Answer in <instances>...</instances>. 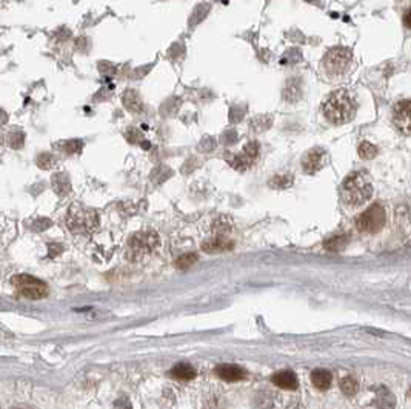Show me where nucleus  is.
I'll return each mask as SVG.
<instances>
[{
  "mask_svg": "<svg viewBox=\"0 0 411 409\" xmlns=\"http://www.w3.org/2000/svg\"><path fill=\"white\" fill-rule=\"evenodd\" d=\"M302 165H304V169H305L307 174H314V172H317V171L322 169L323 165H325V151H323V149H319V148L308 151L307 155L304 157Z\"/></svg>",
  "mask_w": 411,
  "mask_h": 409,
  "instance_id": "obj_9",
  "label": "nucleus"
},
{
  "mask_svg": "<svg viewBox=\"0 0 411 409\" xmlns=\"http://www.w3.org/2000/svg\"><path fill=\"white\" fill-rule=\"evenodd\" d=\"M403 25L411 30V8L403 14Z\"/></svg>",
  "mask_w": 411,
  "mask_h": 409,
  "instance_id": "obj_27",
  "label": "nucleus"
},
{
  "mask_svg": "<svg viewBox=\"0 0 411 409\" xmlns=\"http://www.w3.org/2000/svg\"><path fill=\"white\" fill-rule=\"evenodd\" d=\"M216 372L221 378L225 381H239L245 378V371L239 368L237 365H219L216 368Z\"/></svg>",
  "mask_w": 411,
  "mask_h": 409,
  "instance_id": "obj_11",
  "label": "nucleus"
},
{
  "mask_svg": "<svg viewBox=\"0 0 411 409\" xmlns=\"http://www.w3.org/2000/svg\"><path fill=\"white\" fill-rule=\"evenodd\" d=\"M393 122L399 132L405 135L411 134V100H402L394 106Z\"/></svg>",
  "mask_w": 411,
  "mask_h": 409,
  "instance_id": "obj_8",
  "label": "nucleus"
},
{
  "mask_svg": "<svg viewBox=\"0 0 411 409\" xmlns=\"http://www.w3.org/2000/svg\"><path fill=\"white\" fill-rule=\"evenodd\" d=\"M340 388H342V392L345 395H354L359 389V384L353 377H345L340 383Z\"/></svg>",
  "mask_w": 411,
  "mask_h": 409,
  "instance_id": "obj_21",
  "label": "nucleus"
},
{
  "mask_svg": "<svg viewBox=\"0 0 411 409\" xmlns=\"http://www.w3.org/2000/svg\"><path fill=\"white\" fill-rule=\"evenodd\" d=\"M197 260H199V256L194 254V253L183 254V256H180V257L176 260V266H177L179 269H186V268L192 266Z\"/></svg>",
  "mask_w": 411,
  "mask_h": 409,
  "instance_id": "obj_19",
  "label": "nucleus"
},
{
  "mask_svg": "<svg viewBox=\"0 0 411 409\" xmlns=\"http://www.w3.org/2000/svg\"><path fill=\"white\" fill-rule=\"evenodd\" d=\"M210 11H211V7H210L208 4H200V5H197V7L192 10L191 16H189V20H188L189 27H191V28L197 27L202 20H205V17L208 16Z\"/></svg>",
  "mask_w": 411,
  "mask_h": 409,
  "instance_id": "obj_14",
  "label": "nucleus"
},
{
  "mask_svg": "<svg viewBox=\"0 0 411 409\" xmlns=\"http://www.w3.org/2000/svg\"><path fill=\"white\" fill-rule=\"evenodd\" d=\"M383 225H385V210L379 203L371 204L357 219V230L366 234L379 233L383 228Z\"/></svg>",
  "mask_w": 411,
  "mask_h": 409,
  "instance_id": "obj_6",
  "label": "nucleus"
},
{
  "mask_svg": "<svg viewBox=\"0 0 411 409\" xmlns=\"http://www.w3.org/2000/svg\"><path fill=\"white\" fill-rule=\"evenodd\" d=\"M122 100H123V105H125L129 111H133V112H139V111H142V108H143L139 94H137L136 91H133V89H128V91L123 94V99H122Z\"/></svg>",
  "mask_w": 411,
  "mask_h": 409,
  "instance_id": "obj_15",
  "label": "nucleus"
},
{
  "mask_svg": "<svg viewBox=\"0 0 411 409\" xmlns=\"http://www.w3.org/2000/svg\"><path fill=\"white\" fill-rule=\"evenodd\" d=\"M376 154H377V148L373 143H370V142H362L360 143V146H359V155L362 158L370 160V158H374Z\"/></svg>",
  "mask_w": 411,
  "mask_h": 409,
  "instance_id": "obj_20",
  "label": "nucleus"
},
{
  "mask_svg": "<svg viewBox=\"0 0 411 409\" xmlns=\"http://www.w3.org/2000/svg\"><path fill=\"white\" fill-rule=\"evenodd\" d=\"M356 100L347 89L331 93L323 102V116L333 125H343L356 116Z\"/></svg>",
  "mask_w": 411,
  "mask_h": 409,
  "instance_id": "obj_1",
  "label": "nucleus"
},
{
  "mask_svg": "<svg viewBox=\"0 0 411 409\" xmlns=\"http://www.w3.org/2000/svg\"><path fill=\"white\" fill-rule=\"evenodd\" d=\"M273 383L282 389H296L297 388V377L291 371H280L273 377Z\"/></svg>",
  "mask_w": 411,
  "mask_h": 409,
  "instance_id": "obj_12",
  "label": "nucleus"
},
{
  "mask_svg": "<svg viewBox=\"0 0 411 409\" xmlns=\"http://www.w3.org/2000/svg\"><path fill=\"white\" fill-rule=\"evenodd\" d=\"M311 381L317 389H328L333 381V377L325 369H316L311 372Z\"/></svg>",
  "mask_w": 411,
  "mask_h": 409,
  "instance_id": "obj_13",
  "label": "nucleus"
},
{
  "mask_svg": "<svg viewBox=\"0 0 411 409\" xmlns=\"http://www.w3.org/2000/svg\"><path fill=\"white\" fill-rule=\"evenodd\" d=\"M348 245V237L345 236H340V237H333L330 239L327 243H325V248L331 253H339V251H343Z\"/></svg>",
  "mask_w": 411,
  "mask_h": 409,
  "instance_id": "obj_18",
  "label": "nucleus"
},
{
  "mask_svg": "<svg viewBox=\"0 0 411 409\" xmlns=\"http://www.w3.org/2000/svg\"><path fill=\"white\" fill-rule=\"evenodd\" d=\"M24 140H25V135L22 132H14L10 135V145L13 148H20L24 145Z\"/></svg>",
  "mask_w": 411,
  "mask_h": 409,
  "instance_id": "obj_24",
  "label": "nucleus"
},
{
  "mask_svg": "<svg viewBox=\"0 0 411 409\" xmlns=\"http://www.w3.org/2000/svg\"><path fill=\"white\" fill-rule=\"evenodd\" d=\"M13 285L17 288V291L30 300H39L47 297L48 288L44 282L28 276V274H20L13 279Z\"/></svg>",
  "mask_w": 411,
  "mask_h": 409,
  "instance_id": "obj_7",
  "label": "nucleus"
},
{
  "mask_svg": "<svg viewBox=\"0 0 411 409\" xmlns=\"http://www.w3.org/2000/svg\"><path fill=\"white\" fill-rule=\"evenodd\" d=\"M291 181H293L291 175H277V177H274V178H273V181H271V186H274V188H279V189H284V188L290 186V185H291Z\"/></svg>",
  "mask_w": 411,
  "mask_h": 409,
  "instance_id": "obj_22",
  "label": "nucleus"
},
{
  "mask_svg": "<svg viewBox=\"0 0 411 409\" xmlns=\"http://www.w3.org/2000/svg\"><path fill=\"white\" fill-rule=\"evenodd\" d=\"M233 246H234L233 242L227 239L225 236H216V237L207 239L202 243V249L207 253H224V251H230Z\"/></svg>",
  "mask_w": 411,
  "mask_h": 409,
  "instance_id": "obj_10",
  "label": "nucleus"
},
{
  "mask_svg": "<svg viewBox=\"0 0 411 409\" xmlns=\"http://www.w3.org/2000/svg\"><path fill=\"white\" fill-rule=\"evenodd\" d=\"M53 188L56 189L57 194H68L70 189H71V185H70V180L65 174H56L54 178H53Z\"/></svg>",
  "mask_w": 411,
  "mask_h": 409,
  "instance_id": "obj_17",
  "label": "nucleus"
},
{
  "mask_svg": "<svg viewBox=\"0 0 411 409\" xmlns=\"http://www.w3.org/2000/svg\"><path fill=\"white\" fill-rule=\"evenodd\" d=\"M342 200L348 208H359L371 197L373 186L366 174L354 172L345 178L340 188Z\"/></svg>",
  "mask_w": 411,
  "mask_h": 409,
  "instance_id": "obj_2",
  "label": "nucleus"
},
{
  "mask_svg": "<svg viewBox=\"0 0 411 409\" xmlns=\"http://www.w3.org/2000/svg\"><path fill=\"white\" fill-rule=\"evenodd\" d=\"M159 245V236L153 230H142L131 236L126 246V257L129 260H140L151 254Z\"/></svg>",
  "mask_w": 411,
  "mask_h": 409,
  "instance_id": "obj_4",
  "label": "nucleus"
},
{
  "mask_svg": "<svg viewBox=\"0 0 411 409\" xmlns=\"http://www.w3.org/2000/svg\"><path fill=\"white\" fill-rule=\"evenodd\" d=\"M257 152H259V146H257V143H254V142L248 143V145L245 146V149H244V154H245L250 160L256 158Z\"/></svg>",
  "mask_w": 411,
  "mask_h": 409,
  "instance_id": "obj_23",
  "label": "nucleus"
},
{
  "mask_svg": "<svg viewBox=\"0 0 411 409\" xmlns=\"http://www.w3.org/2000/svg\"><path fill=\"white\" fill-rule=\"evenodd\" d=\"M353 54L348 48H331L322 59L320 70L330 80L342 79L351 66Z\"/></svg>",
  "mask_w": 411,
  "mask_h": 409,
  "instance_id": "obj_3",
  "label": "nucleus"
},
{
  "mask_svg": "<svg viewBox=\"0 0 411 409\" xmlns=\"http://www.w3.org/2000/svg\"><path fill=\"white\" fill-rule=\"evenodd\" d=\"M67 225L68 230L71 233H91L96 230V226L99 225V219L97 214L91 210H86L80 204H73L68 211V217H67Z\"/></svg>",
  "mask_w": 411,
  "mask_h": 409,
  "instance_id": "obj_5",
  "label": "nucleus"
},
{
  "mask_svg": "<svg viewBox=\"0 0 411 409\" xmlns=\"http://www.w3.org/2000/svg\"><path fill=\"white\" fill-rule=\"evenodd\" d=\"M76 47H77L79 50H82V51H83V50L88 47V39H86L85 36H80V37L76 40Z\"/></svg>",
  "mask_w": 411,
  "mask_h": 409,
  "instance_id": "obj_26",
  "label": "nucleus"
},
{
  "mask_svg": "<svg viewBox=\"0 0 411 409\" xmlns=\"http://www.w3.org/2000/svg\"><path fill=\"white\" fill-rule=\"evenodd\" d=\"M80 148H82V143L76 140V142H70V143H68V146H67V151H68L70 154H74V152L80 151Z\"/></svg>",
  "mask_w": 411,
  "mask_h": 409,
  "instance_id": "obj_25",
  "label": "nucleus"
},
{
  "mask_svg": "<svg viewBox=\"0 0 411 409\" xmlns=\"http://www.w3.org/2000/svg\"><path fill=\"white\" fill-rule=\"evenodd\" d=\"M171 375L180 380H191L196 377V369L188 363H179L171 369Z\"/></svg>",
  "mask_w": 411,
  "mask_h": 409,
  "instance_id": "obj_16",
  "label": "nucleus"
}]
</instances>
